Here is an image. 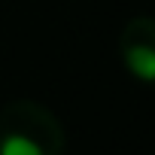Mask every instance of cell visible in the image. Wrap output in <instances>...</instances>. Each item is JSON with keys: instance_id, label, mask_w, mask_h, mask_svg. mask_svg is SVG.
I'll return each instance as SVG.
<instances>
[{"instance_id": "1", "label": "cell", "mask_w": 155, "mask_h": 155, "mask_svg": "<svg viewBox=\"0 0 155 155\" xmlns=\"http://www.w3.org/2000/svg\"><path fill=\"white\" fill-rule=\"evenodd\" d=\"M67 137L58 116L37 101L0 107V155H64Z\"/></svg>"}, {"instance_id": "2", "label": "cell", "mask_w": 155, "mask_h": 155, "mask_svg": "<svg viewBox=\"0 0 155 155\" xmlns=\"http://www.w3.org/2000/svg\"><path fill=\"white\" fill-rule=\"evenodd\" d=\"M119 55L137 82L155 85V15H134L122 28Z\"/></svg>"}]
</instances>
